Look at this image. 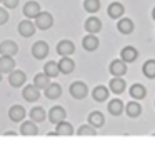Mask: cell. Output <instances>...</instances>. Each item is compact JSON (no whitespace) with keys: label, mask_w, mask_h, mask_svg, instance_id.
Returning <instances> with one entry per match:
<instances>
[{"label":"cell","mask_w":155,"mask_h":147,"mask_svg":"<svg viewBox=\"0 0 155 147\" xmlns=\"http://www.w3.org/2000/svg\"><path fill=\"white\" fill-rule=\"evenodd\" d=\"M68 92H70V95L74 97L75 100H82L88 95V87H87V84L82 82V80H75V82L70 84Z\"/></svg>","instance_id":"1"},{"label":"cell","mask_w":155,"mask_h":147,"mask_svg":"<svg viewBox=\"0 0 155 147\" xmlns=\"http://www.w3.org/2000/svg\"><path fill=\"white\" fill-rule=\"evenodd\" d=\"M34 22H35V25H37L38 30H48L52 25H54V15H52L50 12L42 10V12L34 19Z\"/></svg>","instance_id":"2"},{"label":"cell","mask_w":155,"mask_h":147,"mask_svg":"<svg viewBox=\"0 0 155 147\" xmlns=\"http://www.w3.org/2000/svg\"><path fill=\"white\" fill-rule=\"evenodd\" d=\"M48 52H50V47H48V43L45 40H37L32 45V57L37 60H44L48 55Z\"/></svg>","instance_id":"3"},{"label":"cell","mask_w":155,"mask_h":147,"mask_svg":"<svg viewBox=\"0 0 155 147\" xmlns=\"http://www.w3.org/2000/svg\"><path fill=\"white\" fill-rule=\"evenodd\" d=\"M22 97L27 102H37L40 99V89L35 84H25L22 89Z\"/></svg>","instance_id":"4"},{"label":"cell","mask_w":155,"mask_h":147,"mask_svg":"<svg viewBox=\"0 0 155 147\" xmlns=\"http://www.w3.org/2000/svg\"><path fill=\"white\" fill-rule=\"evenodd\" d=\"M18 33H20L22 37H25V39H28V37H32L35 33V30H37V25H35V22L32 19H24L22 22H18V27H17Z\"/></svg>","instance_id":"5"},{"label":"cell","mask_w":155,"mask_h":147,"mask_svg":"<svg viewBox=\"0 0 155 147\" xmlns=\"http://www.w3.org/2000/svg\"><path fill=\"white\" fill-rule=\"evenodd\" d=\"M67 119V110L64 109L62 105H54L50 110H48V120H50L54 125L60 124L62 120Z\"/></svg>","instance_id":"6"},{"label":"cell","mask_w":155,"mask_h":147,"mask_svg":"<svg viewBox=\"0 0 155 147\" xmlns=\"http://www.w3.org/2000/svg\"><path fill=\"white\" fill-rule=\"evenodd\" d=\"M25 82H27V74H25L24 70L15 69L8 74V84H10L12 87H24Z\"/></svg>","instance_id":"7"},{"label":"cell","mask_w":155,"mask_h":147,"mask_svg":"<svg viewBox=\"0 0 155 147\" xmlns=\"http://www.w3.org/2000/svg\"><path fill=\"white\" fill-rule=\"evenodd\" d=\"M22 12H24L25 19H32V20H34L35 17H37L38 13L42 12L40 3L35 2V0H28V2L24 3V9H22Z\"/></svg>","instance_id":"8"},{"label":"cell","mask_w":155,"mask_h":147,"mask_svg":"<svg viewBox=\"0 0 155 147\" xmlns=\"http://www.w3.org/2000/svg\"><path fill=\"white\" fill-rule=\"evenodd\" d=\"M108 70H110V74L114 77H124L127 74V62H124L122 59H115L110 62Z\"/></svg>","instance_id":"9"},{"label":"cell","mask_w":155,"mask_h":147,"mask_svg":"<svg viewBox=\"0 0 155 147\" xmlns=\"http://www.w3.org/2000/svg\"><path fill=\"white\" fill-rule=\"evenodd\" d=\"M18 52V43L15 42V40H2L0 42V55H10L14 57L15 53Z\"/></svg>","instance_id":"10"},{"label":"cell","mask_w":155,"mask_h":147,"mask_svg":"<svg viewBox=\"0 0 155 147\" xmlns=\"http://www.w3.org/2000/svg\"><path fill=\"white\" fill-rule=\"evenodd\" d=\"M38 134V127H37V122L34 120H22L20 122V135H25V137H34Z\"/></svg>","instance_id":"11"},{"label":"cell","mask_w":155,"mask_h":147,"mask_svg":"<svg viewBox=\"0 0 155 147\" xmlns=\"http://www.w3.org/2000/svg\"><path fill=\"white\" fill-rule=\"evenodd\" d=\"M74 52H75V43L72 40L64 39L57 43V53L60 57H70Z\"/></svg>","instance_id":"12"},{"label":"cell","mask_w":155,"mask_h":147,"mask_svg":"<svg viewBox=\"0 0 155 147\" xmlns=\"http://www.w3.org/2000/svg\"><path fill=\"white\" fill-rule=\"evenodd\" d=\"M84 29H85L87 33H98L102 30V20L98 19V17H95V15L88 17V19L85 20V23H84Z\"/></svg>","instance_id":"13"},{"label":"cell","mask_w":155,"mask_h":147,"mask_svg":"<svg viewBox=\"0 0 155 147\" xmlns=\"http://www.w3.org/2000/svg\"><path fill=\"white\" fill-rule=\"evenodd\" d=\"M98 45H100V40H98V37L95 33H88V35H85L82 39V47L87 52H95L98 49Z\"/></svg>","instance_id":"14"},{"label":"cell","mask_w":155,"mask_h":147,"mask_svg":"<svg viewBox=\"0 0 155 147\" xmlns=\"http://www.w3.org/2000/svg\"><path fill=\"white\" fill-rule=\"evenodd\" d=\"M8 117H10L12 122H22V120L27 117V110L24 109V105L15 104V105H12L10 109H8Z\"/></svg>","instance_id":"15"},{"label":"cell","mask_w":155,"mask_h":147,"mask_svg":"<svg viewBox=\"0 0 155 147\" xmlns=\"http://www.w3.org/2000/svg\"><path fill=\"white\" fill-rule=\"evenodd\" d=\"M135 29V23L132 19H128V17H122V19H118L117 22V30L120 33H124V35H128V33H132Z\"/></svg>","instance_id":"16"},{"label":"cell","mask_w":155,"mask_h":147,"mask_svg":"<svg viewBox=\"0 0 155 147\" xmlns=\"http://www.w3.org/2000/svg\"><path fill=\"white\" fill-rule=\"evenodd\" d=\"M108 89H110V92L120 95V94H124L125 89H127V82H125L124 77H114V79L110 80V84H108Z\"/></svg>","instance_id":"17"},{"label":"cell","mask_w":155,"mask_h":147,"mask_svg":"<svg viewBox=\"0 0 155 147\" xmlns=\"http://www.w3.org/2000/svg\"><path fill=\"white\" fill-rule=\"evenodd\" d=\"M137 57H138V50L135 49V47H132V45H127V47H124V49L120 50V59L124 60V62H127V63L135 62Z\"/></svg>","instance_id":"18"},{"label":"cell","mask_w":155,"mask_h":147,"mask_svg":"<svg viewBox=\"0 0 155 147\" xmlns=\"http://www.w3.org/2000/svg\"><path fill=\"white\" fill-rule=\"evenodd\" d=\"M28 117H30L34 122L40 124V122H44L45 119H48V114L45 112V109H44L42 105H37V107H32V109H30V112H28Z\"/></svg>","instance_id":"19"},{"label":"cell","mask_w":155,"mask_h":147,"mask_svg":"<svg viewBox=\"0 0 155 147\" xmlns=\"http://www.w3.org/2000/svg\"><path fill=\"white\" fill-rule=\"evenodd\" d=\"M108 94H110V89L105 85H97L94 90H92V99L95 102H105L108 99Z\"/></svg>","instance_id":"20"},{"label":"cell","mask_w":155,"mask_h":147,"mask_svg":"<svg viewBox=\"0 0 155 147\" xmlns=\"http://www.w3.org/2000/svg\"><path fill=\"white\" fill-rule=\"evenodd\" d=\"M124 12H125V7L122 5L120 2H112L107 9V15L110 19H122L124 17Z\"/></svg>","instance_id":"21"},{"label":"cell","mask_w":155,"mask_h":147,"mask_svg":"<svg viewBox=\"0 0 155 147\" xmlns=\"http://www.w3.org/2000/svg\"><path fill=\"white\" fill-rule=\"evenodd\" d=\"M44 94H45V97H47L48 100H57L58 97L62 95V85L57 84V82H52L50 85L44 90Z\"/></svg>","instance_id":"22"},{"label":"cell","mask_w":155,"mask_h":147,"mask_svg":"<svg viewBox=\"0 0 155 147\" xmlns=\"http://www.w3.org/2000/svg\"><path fill=\"white\" fill-rule=\"evenodd\" d=\"M124 109H125V105H124V102H122L120 99H112L110 102H108V105H107L108 114H110V115H115V117L122 115Z\"/></svg>","instance_id":"23"},{"label":"cell","mask_w":155,"mask_h":147,"mask_svg":"<svg viewBox=\"0 0 155 147\" xmlns=\"http://www.w3.org/2000/svg\"><path fill=\"white\" fill-rule=\"evenodd\" d=\"M15 60L10 55H0V70L4 74H10L12 70H15Z\"/></svg>","instance_id":"24"},{"label":"cell","mask_w":155,"mask_h":147,"mask_svg":"<svg viewBox=\"0 0 155 147\" xmlns=\"http://www.w3.org/2000/svg\"><path fill=\"white\" fill-rule=\"evenodd\" d=\"M125 112H127L128 117H132V119H137L138 115L142 114V105L138 100H132V102H127V105H125Z\"/></svg>","instance_id":"25"},{"label":"cell","mask_w":155,"mask_h":147,"mask_svg":"<svg viewBox=\"0 0 155 147\" xmlns=\"http://www.w3.org/2000/svg\"><path fill=\"white\" fill-rule=\"evenodd\" d=\"M58 69H60V74H72L75 70V62L70 59V57H62L58 60Z\"/></svg>","instance_id":"26"},{"label":"cell","mask_w":155,"mask_h":147,"mask_svg":"<svg viewBox=\"0 0 155 147\" xmlns=\"http://www.w3.org/2000/svg\"><path fill=\"white\" fill-rule=\"evenodd\" d=\"M128 92H130V97L135 100H142V99L147 97V89H145V85H142V84H134Z\"/></svg>","instance_id":"27"},{"label":"cell","mask_w":155,"mask_h":147,"mask_svg":"<svg viewBox=\"0 0 155 147\" xmlns=\"http://www.w3.org/2000/svg\"><path fill=\"white\" fill-rule=\"evenodd\" d=\"M88 124H90V125H94L95 129H100V127L105 124L104 114L98 112V110H94V112H90V114H88Z\"/></svg>","instance_id":"28"},{"label":"cell","mask_w":155,"mask_h":147,"mask_svg":"<svg viewBox=\"0 0 155 147\" xmlns=\"http://www.w3.org/2000/svg\"><path fill=\"white\" fill-rule=\"evenodd\" d=\"M50 79H52V77H48L45 72H38L37 75L34 77V84H35V85H37L40 90H45V89H47V87L52 84Z\"/></svg>","instance_id":"29"},{"label":"cell","mask_w":155,"mask_h":147,"mask_svg":"<svg viewBox=\"0 0 155 147\" xmlns=\"http://www.w3.org/2000/svg\"><path fill=\"white\" fill-rule=\"evenodd\" d=\"M57 129H55V132H57V135H74V125H72L70 122H67V120H62L60 124H57Z\"/></svg>","instance_id":"30"},{"label":"cell","mask_w":155,"mask_h":147,"mask_svg":"<svg viewBox=\"0 0 155 147\" xmlns=\"http://www.w3.org/2000/svg\"><path fill=\"white\" fill-rule=\"evenodd\" d=\"M142 72H143V75L147 77V79H155V59H148L143 62V65H142Z\"/></svg>","instance_id":"31"},{"label":"cell","mask_w":155,"mask_h":147,"mask_svg":"<svg viewBox=\"0 0 155 147\" xmlns=\"http://www.w3.org/2000/svg\"><path fill=\"white\" fill-rule=\"evenodd\" d=\"M44 72L47 74L48 77H58V74H60V69H58V62H55V60H48V62H45L44 65Z\"/></svg>","instance_id":"32"},{"label":"cell","mask_w":155,"mask_h":147,"mask_svg":"<svg viewBox=\"0 0 155 147\" xmlns=\"http://www.w3.org/2000/svg\"><path fill=\"white\" fill-rule=\"evenodd\" d=\"M100 0H84V10L88 13H97L100 10Z\"/></svg>","instance_id":"33"},{"label":"cell","mask_w":155,"mask_h":147,"mask_svg":"<svg viewBox=\"0 0 155 147\" xmlns=\"http://www.w3.org/2000/svg\"><path fill=\"white\" fill-rule=\"evenodd\" d=\"M77 135H97V130H95L94 125H90V124H82L80 127H78L77 130Z\"/></svg>","instance_id":"34"},{"label":"cell","mask_w":155,"mask_h":147,"mask_svg":"<svg viewBox=\"0 0 155 147\" xmlns=\"http://www.w3.org/2000/svg\"><path fill=\"white\" fill-rule=\"evenodd\" d=\"M8 17H10L8 9H5V7H0V25H5V23L8 22Z\"/></svg>","instance_id":"35"},{"label":"cell","mask_w":155,"mask_h":147,"mask_svg":"<svg viewBox=\"0 0 155 147\" xmlns=\"http://www.w3.org/2000/svg\"><path fill=\"white\" fill-rule=\"evenodd\" d=\"M18 2H20V0H2V5H4L5 9L12 10V9H17L18 7Z\"/></svg>","instance_id":"36"},{"label":"cell","mask_w":155,"mask_h":147,"mask_svg":"<svg viewBox=\"0 0 155 147\" xmlns=\"http://www.w3.org/2000/svg\"><path fill=\"white\" fill-rule=\"evenodd\" d=\"M4 135H5V137H15V135H17V132H14V130H8V132L4 134Z\"/></svg>","instance_id":"37"},{"label":"cell","mask_w":155,"mask_h":147,"mask_svg":"<svg viewBox=\"0 0 155 147\" xmlns=\"http://www.w3.org/2000/svg\"><path fill=\"white\" fill-rule=\"evenodd\" d=\"M152 19L155 20V7H153V10H152Z\"/></svg>","instance_id":"38"},{"label":"cell","mask_w":155,"mask_h":147,"mask_svg":"<svg viewBox=\"0 0 155 147\" xmlns=\"http://www.w3.org/2000/svg\"><path fill=\"white\" fill-rule=\"evenodd\" d=\"M2 75H4V72H2V70H0V82H2Z\"/></svg>","instance_id":"39"},{"label":"cell","mask_w":155,"mask_h":147,"mask_svg":"<svg viewBox=\"0 0 155 147\" xmlns=\"http://www.w3.org/2000/svg\"><path fill=\"white\" fill-rule=\"evenodd\" d=\"M0 3H2V0H0Z\"/></svg>","instance_id":"40"}]
</instances>
